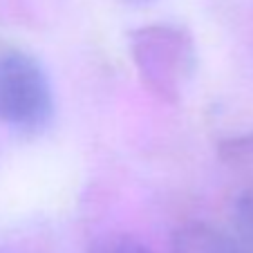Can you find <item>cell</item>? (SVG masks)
I'll use <instances>...</instances> for the list:
<instances>
[{"label": "cell", "instance_id": "obj_6", "mask_svg": "<svg viewBox=\"0 0 253 253\" xmlns=\"http://www.w3.org/2000/svg\"><path fill=\"white\" fill-rule=\"evenodd\" d=\"M90 253H155L150 247L128 235H110L103 238L90 249Z\"/></svg>", "mask_w": 253, "mask_h": 253}, {"label": "cell", "instance_id": "obj_7", "mask_svg": "<svg viewBox=\"0 0 253 253\" xmlns=\"http://www.w3.org/2000/svg\"><path fill=\"white\" fill-rule=\"evenodd\" d=\"M141 2H146V0H141Z\"/></svg>", "mask_w": 253, "mask_h": 253}, {"label": "cell", "instance_id": "obj_2", "mask_svg": "<svg viewBox=\"0 0 253 253\" xmlns=\"http://www.w3.org/2000/svg\"><path fill=\"white\" fill-rule=\"evenodd\" d=\"M52 115V85L41 63L25 52L0 54V121L23 132H39Z\"/></svg>", "mask_w": 253, "mask_h": 253}, {"label": "cell", "instance_id": "obj_4", "mask_svg": "<svg viewBox=\"0 0 253 253\" xmlns=\"http://www.w3.org/2000/svg\"><path fill=\"white\" fill-rule=\"evenodd\" d=\"M226 233L238 253H253V184H247L235 200L231 229Z\"/></svg>", "mask_w": 253, "mask_h": 253}, {"label": "cell", "instance_id": "obj_5", "mask_svg": "<svg viewBox=\"0 0 253 253\" xmlns=\"http://www.w3.org/2000/svg\"><path fill=\"white\" fill-rule=\"evenodd\" d=\"M220 159L242 175L249 184H253V132L242 134V137H233L220 146Z\"/></svg>", "mask_w": 253, "mask_h": 253}, {"label": "cell", "instance_id": "obj_1", "mask_svg": "<svg viewBox=\"0 0 253 253\" xmlns=\"http://www.w3.org/2000/svg\"><path fill=\"white\" fill-rule=\"evenodd\" d=\"M132 61L143 83L164 101L175 103L195 72L191 34L175 25H148L130 36Z\"/></svg>", "mask_w": 253, "mask_h": 253}, {"label": "cell", "instance_id": "obj_3", "mask_svg": "<svg viewBox=\"0 0 253 253\" xmlns=\"http://www.w3.org/2000/svg\"><path fill=\"white\" fill-rule=\"evenodd\" d=\"M172 253H238L229 233L209 224H186L175 233Z\"/></svg>", "mask_w": 253, "mask_h": 253}]
</instances>
